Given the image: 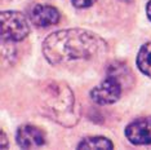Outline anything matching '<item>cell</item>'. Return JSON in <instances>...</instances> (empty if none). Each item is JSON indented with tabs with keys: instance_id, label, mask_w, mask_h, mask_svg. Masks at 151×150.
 <instances>
[{
	"instance_id": "cell-4",
	"label": "cell",
	"mask_w": 151,
	"mask_h": 150,
	"mask_svg": "<svg viewBox=\"0 0 151 150\" xmlns=\"http://www.w3.org/2000/svg\"><path fill=\"white\" fill-rule=\"evenodd\" d=\"M122 87L123 84L120 80L112 75H107V78L101 84L91 91V98L98 105L114 104L122 96Z\"/></svg>"
},
{
	"instance_id": "cell-9",
	"label": "cell",
	"mask_w": 151,
	"mask_h": 150,
	"mask_svg": "<svg viewBox=\"0 0 151 150\" xmlns=\"http://www.w3.org/2000/svg\"><path fill=\"white\" fill-rule=\"evenodd\" d=\"M114 144L109 138L102 136H92L85 137L78 144V149H112Z\"/></svg>"
},
{
	"instance_id": "cell-1",
	"label": "cell",
	"mask_w": 151,
	"mask_h": 150,
	"mask_svg": "<svg viewBox=\"0 0 151 150\" xmlns=\"http://www.w3.org/2000/svg\"><path fill=\"white\" fill-rule=\"evenodd\" d=\"M106 43L97 34L83 29L61 30L43 43V54L52 65L91 60L105 53Z\"/></svg>"
},
{
	"instance_id": "cell-3",
	"label": "cell",
	"mask_w": 151,
	"mask_h": 150,
	"mask_svg": "<svg viewBox=\"0 0 151 150\" xmlns=\"http://www.w3.org/2000/svg\"><path fill=\"white\" fill-rule=\"evenodd\" d=\"M1 39L4 42H21L29 35L30 27L26 17L16 11L1 12Z\"/></svg>"
},
{
	"instance_id": "cell-7",
	"label": "cell",
	"mask_w": 151,
	"mask_h": 150,
	"mask_svg": "<svg viewBox=\"0 0 151 150\" xmlns=\"http://www.w3.org/2000/svg\"><path fill=\"white\" fill-rule=\"evenodd\" d=\"M30 19L37 27H49L58 23L60 12L52 5L37 4L30 12Z\"/></svg>"
},
{
	"instance_id": "cell-2",
	"label": "cell",
	"mask_w": 151,
	"mask_h": 150,
	"mask_svg": "<svg viewBox=\"0 0 151 150\" xmlns=\"http://www.w3.org/2000/svg\"><path fill=\"white\" fill-rule=\"evenodd\" d=\"M43 112L63 127H73L79 120V112L71 88L62 81H52L40 94Z\"/></svg>"
},
{
	"instance_id": "cell-6",
	"label": "cell",
	"mask_w": 151,
	"mask_h": 150,
	"mask_svg": "<svg viewBox=\"0 0 151 150\" xmlns=\"http://www.w3.org/2000/svg\"><path fill=\"white\" fill-rule=\"evenodd\" d=\"M16 140L22 149H36L44 145L45 136L40 128L32 124H23L17 129Z\"/></svg>"
},
{
	"instance_id": "cell-10",
	"label": "cell",
	"mask_w": 151,
	"mask_h": 150,
	"mask_svg": "<svg viewBox=\"0 0 151 150\" xmlns=\"http://www.w3.org/2000/svg\"><path fill=\"white\" fill-rule=\"evenodd\" d=\"M71 3L76 8H88V6L94 4L96 0H71Z\"/></svg>"
},
{
	"instance_id": "cell-8",
	"label": "cell",
	"mask_w": 151,
	"mask_h": 150,
	"mask_svg": "<svg viewBox=\"0 0 151 150\" xmlns=\"http://www.w3.org/2000/svg\"><path fill=\"white\" fill-rule=\"evenodd\" d=\"M137 66L141 73L151 78V42L143 44L137 54Z\"/></svg>"
},
{
	"instance_id": "cell-12",
	"label": "cell",
	"mask_w": 151,
	"mask_h": 150,
	"mask_svg": "<svg viewBox=\"0 0 151 150\" xmlns=\"http://www.w3.org/2000/svg\"><path fill=\"white\" fill-rule=\"evenodd\" d=\"M146 13H147V17H149V19L151 21V0L149 3H147V6H146Z\"/></svg>"
},
{
	"instance_id": "cell-11",
	"label": "cell",
	"mask_w": 151,
	"mask_h": 150,
	"mask_svg": "<svg viewBox=\"0 0 151 150\" xmlns=\"http://www.w3.org/2000/svg\"><path fill=\"white\" fill-rule=\"evenodd\" d=\"M8 144H6V137H5V133L1 131V149H5Z\"/></svg>"
},
{
	"instance_id": "cell-5",
	"label": "cell",
	"mask_w": 151,
	"mask_h": 150,
	"mask_svg": "<svg viewBox=\"0 0 151 150\" xmlns=\"http://www.w3.org/2000/svg\"><path fill=\"white\" fill-rule=\"evenodd\" d=\"M125 136L133 145L151 144V117L134 119L127 125Z\"/></svg>"
}]
</instances>
